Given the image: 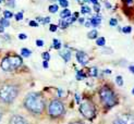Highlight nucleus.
I'll return each instance as SVG.
<instances>
[{
  "label": "nucleus",
  "instance_id": "33",
  "mask_svg": "<svg viewBox=\"0 0 134 124\" xmlns=\"http://www.w3.org/2000/svg\"><path fill=\"white\" fill-rule=\"evenodd\" d=\"M49 22H50V17H49V16L43 17V21H42V23H43V24H48Z\"/></svg>",
  "mask_w": 134,
  "mask_h": 124
},
{
  "label": "nucleus",
  "instance_id": "16",
  "mask_svg": "<svg viewBox=\"0 0 134 124\" xmlns=\"http://www.w3.org/2000/svg\"><path fill=\"white\" fill-rule=\"evenodd\" d=\"M105 44H106V39H105V37H99V38L96 39V45L99 46V47H104Z\"/></svg>",
  "mask_w": 134,
  "mask_h": 124
},
{
  "label": "nucleus",
  "instance_id": "3",
  "mask_svg": "<svg viewBox=\"0 0 134 124\" xmlns=\"http://www.w3.org/2000/svg\"><path fill=\"white\" fill-rule=\"evenodd\" d=\"M99 97L106 108H111L117 103V97L115 91L108 86L102 87V89L99 90Z\"/></svg>",
  "mask_w": 134,
  "mask_h": 124
},
{
  "label": "nucleus",
  "instance_id": "46",
  "mask_svg": "<svg viewBox=\"0 0 134 124\" xmlns=\"http://www.w3.org/2000/svg\"><path fill=\"white\" fill-rule=\"evenodd\" d=\"M90 1H91L93 4H97V3H98V0H90Z\"/></svg>",
  "mask_w": 134,
  "mask_h": 124
},
{
  "label": "nucleus",
  "instance_id": "44",
  "mask_svg": "<svg viewBox=\"0 0 134 124\" xmlns=\"http://www.w3.org/2000/svg\"><path fill=\"white\" fill-rule=\"evenodd\" d=\"M129 70L132 72V73L134 74V65H130V67H129Z\"/></svg>",
  "mask_w": 134,
  "mask_h": 124
},
{
  "label": "nucleus",
  "instance_id": "17",
  "mask_svg": "<svg viewBox=\"0 0 134 124\" xmlns=\"http://www.w3.org/2000/svg\"><path fill=\"white\" fill-rule=\"evenodd\" d=\"M48 10H49L50 13H56V12H58V10H59V5L56 4V3L50 4V5H49V8H48Z\"/></svg>",
  "mask_w": 134,
  "mask_h": 124
},
{
  "label": "nucleus",
  "instance_id": "52",
  "mask_svg": "<svg viewBox=\"0 0 134 124\" xmlns=\"http://www.w3.org/2000/svg\"><path fill=\"white\" fill-rule=\"evenodd\" d=\"M132 94H133V95H134V88H133V90H132Z\"/></svg>",
  "mask_w": 134,
  "mask_h": 124
},
{
  "label": "nucleus",
  "instance_id": "14",
  "mask_svg": "<svg viewBox=\"0 0 134 124\" xmlns=\"http://www.w3.org/2000/svg\"><path fill=\"white\" fill-rule=\"evenodd\" d=\"M31 55H32V51H31L30 49H27V48H22V49H21V56H22V57L27 58V57H30Z\"/></svg>",
  "mask_w": 134,
  "mask_h": 124
},
{
  "label": "nucleus",
  "instance_id": "48",
  "mask_svg": "<svg viewBox=\"0 0 134 124\" xmlns=\"http://www.w3.org/2000/svg\"><path fill=\"white\" fill-rule=\"evenodd\" d=\"M105 73H107V74H110V73H111V71H110V70H105Z\"/></svg>",
  "mask_w": 134,
  "mask_h": 124
},
{
  "label": "nucleus",
  "instance_id": "53",
  "mask_svg": "<svg viewBox=\"0 0 134 124\" xmlns=\"http://www.w3.org/2000/svg\"><path fill=\"white\" fill-rule=\"evenodd\" d=\"M1 2H2V0H0V3H1Z\"/></svg>",
  "mask_w": 134,
  "mask_h": 124
},
{
  "label": "nucleus",
  "instance_id": "1",
  "mask_svg": "<svg viewBox=\"0 0 134 124\" xmlns=\"http://www.w3.org/2000/svg\"><path fill=\"white\" fill-rule=\"evenodd\" d=\"M24 107L34 114H41L45 109V100L39 93H30L24 99Z\"/></svg>",
  "mask_w": 134,
  "mask_h": 124
},
{
  "label": "nucleus",
  "instance_id": "25",
  "mask_svg": "<svg viewBox=\"0 0 134 124\" xmlns=\"http://www.w3.org/2000/svg\"><path fill=\"white\" fill-rule=\"evenodd\" d=\"M116 83H117V85H119V86H122V85H123V78H122V76L118 75L116 77Z\"/></svg>",
  "mask_w": 134,
  "mask_h": 124
},
{
  "label": "nucleus",
  "instance_id": "38",
  "mask_svg": "<svg viewBox=\"0 0 134 124\" xmlns=\"http://www.w3.org/2000/svg\"><path fill=\"white\" fill-rule=\"evenodd\" d=\"M90 0H77V2L80 3V4H82V5H84V3H86V2H88Z\"/></svg>",
  "mask_w": 134,
  "mask_h": 124
},
{
  "label": "nucleus",
  "instance_id": "37",
  "mask_svg": "<svg viewBox=\"0 0 134 124\" xmlns=\"http://www.w3.org/2000/svg\"><path fill=\"white\" fill-rule=\"evenodd\" d=\"M124 3L126 4V5H132L133 4V0H124Z\"/></svg>",
  "mask_w": 134,
  "mask_h": 124
},
{
  "label": "nucleus",
  "instance_id": "8",
  "mask_svg": "<svg viewBox=\"0 0 134 124\" xmlns=\"http://www.w3.org/2000/svg\"><path fill=\"white\" fill-rule=\"evenodd\" d=\"M76 60H77V62L80 64L86 65V64L88 63V61H90V57L84 51H77L76 52Z\"/></svg>",
  "mask_w": 134,
  "mask_h": 124
},
{
  "label": "nucleus",
  "instance_id": "19",
  "mask_svg": "<svg viewBox=\"0 0 134 124\" xmlns=\"http://www.w3.org/2000/svg\"><path fill=\"white\" fill-rule=\"evenodd\" d=\"M0 24H1L3 27H8V26L10 25V22L8 21V19H5V17H2L1 20H0Z\"/></svg>",
  "mask_w": 134,
  "mask_h": 124
},
{
  "label": "nucleus",
  "instance_id": "20",
  "mask_svg": "<svg viewBox=\"0 0 134 124\" xmlns=\"http://www.w3.org/2000/svg\"><path fill=\"white\" fill-rule=\"evenodd\" d=\"M58 2H59V4L61 5L63 9H65V8H68V7H69V1H68V0H58Z\"/></svg>",
  "mask_w": 134,
  "mask_h": 124
},
{
  "label": "nucleus",
  "instance_id": "7",
  "mask_svg": "<svg viewBox=\"0 0 134 124\" xmlns=\"http://www.w3.org/2000/svg\"><path fill=\"white\" fill-rule=\"evenodd\" d=\"M112 124H134V115L130 113L122 114L118 116Z\"/></svg>",
  "mask_w": 134,
  "mask_h": 124
},
{
  "label": "nucleus",
  "instance_id": "31",
  "mask_svg": "<svg viewBox=\"0 0 134 124\" xmlns=\"http://www.w3.org/2000/svg\"><path fill=\"white\" fill-rule=\"evenodd\" d=\"M57 29H58V26H57L56 24H50V26H49V31H50V32L55 33Z\"/></svg>",
  "mask_w": 134,
  "mask_h": 124
},
{
  "label": "nucleus",
  "instance_id": "13",
  "mask_svg": "<svg viewBox=\"0 0 134 124\" xmlns=\"http://www.w3.org/2000/svg\"><path fill=\"white\" fill-rule=\"evenodd\" d=\"M92 12V9L90 8L88 5H82L81 7V13L82 14H90V13Z\"/></svg>",
  "mask_w": 134,
  "mask_h": 124
},
{
  "label": "nucleus",
  "instance_id": "9",
  "mask_svg": "<svg viewBox=\"0 0 134 124\" xmlns=\"http://www.w3.org/2000/svg\"><path fill=\"white\" fill-rule=\"evenodd\" d=\"M10 124H26V122H25V120L23 119L22 116H20V115H14V116H12V117H11Z\"/></svg>",
  "mask_w": 134,
  "mask_h": 124
},
{
  "label": "nucleus",
  "instance_id": "49",
  "mask_svg": "<svg viewBox=\"0 0 134 124\" xmlns=\"http://www.w3.org/2000/svg\"><path fill=\"white\" fill-rule=\"evenodd\" d=\"M1 117H2V110L0 109V121H1Z\"/></svg>",
  "mask_w": 134,
  "mask_h": 124
},
{
  "label": "nucleus",
  "instance_id": "23",
  "mask_svg": "<svg viewBox=\"0 0 134 124\" xmlns=\"http://www.w3.org/2000/svg\"><path fill=\"white\" fill-rule=\"evenodd\" d=\"M97 73H98V70H97V68H95V67H93V68H91V70H90V75L91 76H97Z\"/></svg>",
  "mask_w": 134,
  "mask_h": 124
},
{
  "label": "nucleus",
  "instance_id": "6",
  "mask_svg": "<svg viewBox=\"0 0 134 124\" xmlns=\"http://www.w3.org/2000/svg\"><path fill=\"white\" fill-rule=\"evenodd\" d=\"M64 113V106L59 99H53L49 102L48 114L51 117H58Z\"/></svg>",
  "mask_w": 134,
  "mask_h": 124
},
{
  "label": "nucleus",
  "instance_id": "5",
  "mask_svg": "<svg viewBox=\"0 0 134 124\" xmlns=\"http://www.w3.org/2000/svg\"><path fill=\"white\" fill-rule=\"evenodd\" d=\"M80 112L82 113V115L84 117L92 121L96 115V108L92 101L85 100L81 103V106H80Z\"/></svg>",
  "mask_w": 134,
  "mask_h": 124
},
{
  "label": "nucleus",
  "instance_id": "24",
  "mask_svg": "<svg viewBox=\"0 0 134 124\" xmlns=\"http://www.w3.org/2000/svg\"><path fill=\"white\" fill-rule=\"evenodd\" d=\"M13 16V13L11 12V11H9V10H5V11H3V17H5V19H11Z\"/></svg>",
  "mask_w": 134,
  "mask_h": 124
},
{
  "label": "nucleus",
  "instance_id": "12",
  "mask_svg": "<svg viewBox=\"0 0 134 124\" xmlns=\"http://www.w3.org/2000/svg\"><path fill=\"white\" fill-rule=\"evenodd\" d=\"M71 16V11L69 9H63L61 12H60V17H61L62 20H65V19H68Z\"/></svg>",
  "mask_w": 134,
  "mask_h": 124
},
{
  "label": "nucleus",
  "instance_id": "43",
  "mask_svg": "<svg viewBox=\"0 0 134 124\" xmlns=\"http://www.w3.org/2000/svg\"><path fill=\"white\" fill-rule=\"evenodd\" d=\"M43 67H44L45 69L48 68V61H44V62H43Z\"/></svg>",
  "mask_w": 134,
  "mask_h": 124
},
{
  "label": "nucleus",
  "instance_id": "41",
  "mask_svg": "<svg viewBox=\"0 0 134 124\" xmlns=\"http://www.w3.org/2000/svg\"><path fill=\"white\" fill-rule=\"evenodd\" d=\"M8 5H9V7H12V8H13V7H14V2H13V0H12V1H11V0H9Z\"/></svg>",
  "mask_w": 134,
  "mask_h": 124
},
{
  "label": "nucleus",
  "instance_id": "36",
  "mask_svg": "<svg viewBox=\"0 0 134 124\" xmlns=\"http://www.w3.org/2000/svg\"><path fill=\"white\" fill-rule=\"evenodd\" d=\"M26 38H27L26 34H19V39H21V40H24Z\"/></svg>",
  "mask_w": 134,
  "mask_h": 124
},
{
  "label": "nucleus",
  "instance_id": "15",
  "mask_svg": "<svg viewBox=\"0 0 134 124\" xmlns=\"http://www.w3.org/2000/svg\"><path fill=\"white\" fill-rule=\"evenodd\" d=\"M97 36H98L97 29H92L91 32H88V34H87V37L90 39H95V38H97Z\"/></svg>",
  "mask_w": 134,
  "mask_h": 124
},
{
  "label": "nucleus",
  "instance_id": "32",
  "mask_svg": "<svg viewBox=\"0 0 134 124\" xmlns=\"http://www.w3.org/2000/svg\"><path fill=\"white\" fill-rule=\"evenodd\" d=\"M29 25L32 26V27H37V26H38V23H37L36 21H30V22H29Z\"/></svg>",
  "mask_w": 134,
  "mask_h": 124
},
{
  "label": "nucleus",
  "instance_id": "51",
  "mask_svg": "<svg viewBox=\"0 0 134 124\" xmlns=\"http://www.w3.org/2000/svg\"><path fill=\"white\" fill-rule=\"evenodd\" d=\"M59 96H62V90H59Z\"/></svg>",
  "mask_w": 134,
  "mask_h": 124
},
{
  "label": "nucleus",
  "instance_id": "11",
  "mask_svg": "<svg viewBox=\"0 0 134 124\" xmlns=\"http://www.w3.org/2000/svg\"><path fill=\"white\" fill-rule=\"evenodd\" d=\"M60 56H61V58L65 62H68V61H70V59H71V51L68 50V49H65L63 51H60Z\"/></svg>",
  "mask_w": 134,
  "mask_h": 124
},
{
  "label": "nucleus",
  "instance_id": "21",
  "mask_svg": "<svg viewBox=\"0 0 134 124\" xmlns=\"http://www.w3.org/2000/svg\"><path fill=\"white\" fill-rule=\"evenodd\" d=\"M86 77V75L83 73L82 71H77L76 72V80L77 81H81V80H83V78H85Z\"/></svg>",
  "mask_w": 134,
  "mask_h": 124
},
{
  "label": "nucleus",
  "instance_id": "27",
  "mask_svg": "<svg viewBox=\"0 0 134 124\" xmlns=\"http://www.w3.org/2000/svg\"><path fill=\"white\" fill-rule=\"evenodd\" d=\"M65 21L68 22L69 24H72V23H74V22L76 21V17L73 15V16H70V17H68V19H65Z\"/></svg>",
  "mask_w": 134,
  "mask_h": 124
},
{
  "label": "nucleus",
  "instance_id": "45",
  "mask_svg": "<svg viewBox=\"0 0 134 124\" xmlns=\"http://www.w3.org/2000/svg\"><path fill=\"white\" fill-rule=\"evenodd\" d=\"M85 26H86V27H91V26H92L91 21H87V22H86V23H85Z\"/></svg>",
  "mask_w": 134,
  "mask_h": 124
},
{
  "label": "nucleus",
  "instance_id": "18",
  "mask_svg": "<svg viewBox=\"0 0 134 124\" xmlns=\"http://www.w3.org/2000/svg\"><path fill=\"white\" fill-rule=\"evenodd\" d=\"M61 46H62V45H61V43H60L57 38H55V39H53V40H52V47L55 48V49L59 50L60 48H61Z\"/></svg>",
  "mask_w": 134,
  "mask_h": 124
},
{
  "label": "nucleus",
  "instance_id": "47",
  "mask_svg": "<svg viewBox=\"0 0 134 124\" xmlns=\"http://www.w3.org/2000/svg\"><path fill=\"white\" fill-rule=\"evenodd\" d=\"M3 31H4V27L1 24H0V33H3Z\"/></svg>",
  "mask_w": 134,
  "mask_h": 124
},
{
  "label": "nucleus",
  "instance_id": "34",
  "mask_svg": "<svg viewBox=\"0 0 134 124\" xmlns=\"http://www.w3.org/2000/svg\"><path fill=\"white\" fill-rule=\"evenodd\" d=\"M36 45L38 46V47H43V46H44V40H42V39H37Z\"/></svg>",
  "mask_w": 134,
  "mask_h": 124
},
{
  "label": "nucleus",
  "instance_id": "10",
  "mask_svg": "<svg viewBox=\"0 0 134 124\" xmlns=\"http://www.w3.org/2000/svg\"><path fill=\"white\" fill-rule=\"evenodd\" d=\"M91 24L92 26H94V27H97V26L100 25V23H102V17H100L99 15H94L93 17H91Z\"/></svg>",
  "mask_w": 134,
  "mask_h": 124
},
{
  "label": "nucleus",
  "instance_id": "22",
  "mask_svg": "<svg viewBox=\"0 0 134 124\" xmlns=\"http://www.w3.org/2000/svg\"><path fill=\"white\" fill-rule=\"evenodd\" d=\"M59 25H60V27L64 29V28H66V27H68V26H69L70 24H69L68 22H66L65 20H61V21L59 22Z\"/></svg>",
  "mask_w": 134,
  "mask_h": 124
},
{
  "label": "nucleus",
  "instance_id": "42",
  "mask_svg": "<svg viewBox=\"0 0 134 124\" xmlns=\"http://www.w3.org/2000/svg\"><path fill=\"white\" fill-rule=\"evenodd\" d=\"M79 23L84 24V23H85V20H84V17H80V19H79Z\"/></svg>",
  "mask_w": 134,
  "mask_h": 124
},
{
  "label": "nucleus",
  "instance_id": "29",
  "mask_svg": "<svg viewBox=\"0 0 134 124\" xmlns=\"http://www.w3.org/2000/svg\"><path fill=\"white\" fill-rule=\"evenodd\" d=\"M43 59H44V61H49V59H50V55H49V52H44V54L42 55Z\"/></svg>",
  "mask_w": 134,
  "mask_h": 124
},
{
  "label": "nucleus",
  "instance_id": "28",
  "mask_svg": "<svg viewBox=\"0 0 134 124\" xmlns=\"http://www.w3.org/2000/svg\"><path fill=\"white\" fill-rule=\"evenodd\" d=\"M15 20L16 21H22L23 20V12H18L15 14Z\"/></svg>",
  "mask_w": 134,
  "mask_h": 124
},
{
  "label": "nucleus",
  "instance_id": "26",
  "mask_svg": "<svg viewBox=\"0 0 134 124\" xmlns=\"http://www.w3.org/2000/svg\"><path fill=\"white\" fill-rule=\"evenodd\" d=\"M131 32H132L131 26H124V27L122 28V33H124V34H130Z\"/></svg>",
  "mask_w": 134,
  "mask_h": 124
},
{
  "label": "nucleus",
  "instance_id": "50",
  "mask_svg": "<svg viewBox=\"0 0 134 124\" xmlns=\"http://www.w3.org/2000/svg\"><path fill=\"white\" fill-rule=\"evenodd\" d=\"M74 16H75L76 19L79 17V12H75V13H74Z\"/></svg>",
  "mask_w": 134,
  "mask_h": 124
},
{
  "label": "nucleus",
  "instance_id": "30",
  "mask_svg": "<svg viewBox=\"0 0 134 124\" xmlns=\"http://www.w3.org/2000/svg\"><path fill=\"white\" fill-rule=\"evenodd\" d=\"M109 25H110V26H117V25H118V21H117V19H110V21H109Z\"/></svg>",
  "mask_w": 134,
  "mask_h": 124
},
{
  "label": "nucleus",
  "instance_id": "40",
  "mask_svg": "<svg viewBox=\"0 0 134 124\" xmlns=\"http://www.w3.org/2000/svg\"><path fill=\"white\" fill-rule=\"evenodd\" d=\"M105 7H106L107 9H110V8H111V4H110L108 1H106V2H105Z\"/></svg>",
  "mask_w": 134,
  "mask_h": 124
},
{
  "label": "nucleus",
  "instance_id": "35",
  "mask_svg": "<svg viewBox=\"0 0 134 124\" xmlns=\"http://www.w3.org/2000/svg\"><path fill=\"white\" fill-rule=\"evenodd\" d=\"M94 10H95V12L99 13V11H100V5H99V3L94 4Z\"/></svg>",
  "mask_w": 134,
  "mask_h": 124
},
{
  "label": "nucleus",
  "instance_id": "4",
  "mask_svg": "<svg viewBox=\"0 0 134 124\" xmlns=\"http://www.w3.org/2000/svg\"><path fill=\"white\" fill-rule=\"evenodd\" d=\"M22 63H23V60L20 56H16V55L7 56L1 61V69L5 72H11L13 70L20 68L22 65Z\"/></svg>",
  "mask_w": 134,
  "mask_h": 124
},
{
  "label": "nucleus",
  "instance_id": "39",
  "mask_svg": "<svg viewBox=\"0 0 134 124\" xmlns=\"http://www.w3.org/2000/svg\"><path fill=\"white\" fill-rule=\"evenodd\" d=\"M69 124H86V123H84V122H82V121H74V122H71V123H69Z\"/></svg>",
  "mask_w": 134,
  "mask_h": 124
},
{
  "label": "nucleus",
  "instance_id": "2",
  "mask_svg": "<svg viewBox=\"0 0 134 124\" xmlns=\"http://www.w3.org/2000/svg\"><path fill=\"white\" fill-rule=\"evenodd\" d=\"M19 88L15 85H4L0 88V101L3 103H11L18 97Z\"/></svg>",
  "mask_w": 134,
  "mask_h": 124
}]
</instances>
